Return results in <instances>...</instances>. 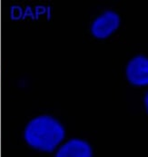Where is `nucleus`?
I'll return each instance as SVG.
<instances>
[{
    "instance_id": "1",
    "label": "nucleus",
    "mask_w": 148,
    "mask_h": 157,
    "mask_svg": "<svg viewBox=\"0 0 148 157\" xmlns=\"http://www.w3.org/2000/svg\"><path fill=\"white\" fill-rule=\"evenodd\" d=\"M23 137L31 148L44 152H54L65 137V128L61 121L54 115L42 113L28 121Z\"/></svg>"
},
{
    "instance_id": "2",
    "label": "nucleus",
    "mask_w": 148,
    "mask_h": 157,
    "mask_svg": "<svg viewBox=\"0 0 148 157\" xmlns=\"http://www.w3.org/2000/svg\"><path fill=\"white\" fill-rule=\"evenodd\" d=\"M121 24V17L114 10H106L96 17L90 25L91 34L97 39H106L115 33Z\"/></svg>"
},
{
    "instance_id": "3",
    "label": "nucleus",
    "mask_w": 148,
    "mask_h": 157,
    "mask_svg": "<svg viewBox=\"0 0 148 157\" xmlns=\"http://www.w3.org/2000/svg\"><path fill=\"white\" fill-rule=\"evenodd\" d=\"M127 80L134 86H148V56L137 55L129 60L126 68Z\"/></svg>"
},
{
    "instance_id": "4",
    "label": "nucleus",
    "mask_w": 148,
    "mask_h": 157,
    "mask_svg": "<svg viewBox=\"0 0 148 157\" xmlns=\"http://www.w3.org/2000/svg\"><path fill=\"white\" fill-rule=\"evenodd\" d=\"M55 157H93V149L84 139L71 138L58 146Z\"/></svg>"
},
{
    "instance_id": "5",
    "label": "nucleus",
    "mask_w": 148,
    "mask_h": 157,
    "mask_svg": "<svg viewBox=\"0 0 148 157\" xmlns=\"http://www.w3.org/2000/svg\"><path fill=\"white\" fill-rule=\"evenodd\" d=\"M145 105H146V111L148 113V92L146 94V95H145Z\"/></svg>"
}]
</instances>
